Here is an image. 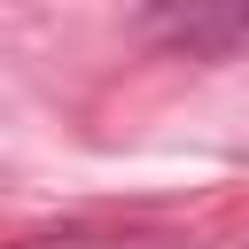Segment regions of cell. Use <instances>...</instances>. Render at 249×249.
Here are the masks:
<instances>
[{"instance_id": "6da1fadb", "label": "cell", "mask_w": 249, "mask_h": 249, "mask_svg": "<svg viewBox=\"0 0 249 249\" xmlns=\"http://www.w3.org/2000/svg\"><path fill=\"white\" fill-rule=\"evenodd\" d=\"M140 39L187 62H241L249 54V0H148Z\"/></svg>"}]
</instances>
